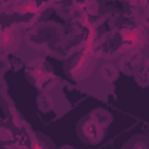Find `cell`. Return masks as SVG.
Instances as JSON below:
<instances>
[{"label": "cell", "mask_w": 149, "mask_h": 149, "mask_svg": "<svg viewBox=\"0 0 149 149\" xmlns=\"http://www.w3.org/2000/svg\"><path fill=\"white\" fill-rule=\"evenodd\" d=\"M119 74H121V70H119L116 61H112V60H100L97 63V68L93 72V76L100 83H104L107 86H114L116 79L119 77Z\"/></svg>", "instance_id": "52a82bcc"}, {"label": "cell", "mask_w": 149, "mask_h": 149, "mask_svg": "<svg viewBox=\"0 0 149 149\" xmlns=\"http://www.w3.org/2000/svg\"><path fill=\"white\" fill-rule=\"evenodd\" d=\"M23 39H25V30L16 23L0 28V54L14 56L21 49Z\"/></svg>", "instance_id": "8992f818"}, {"label": "cell", "mask_w": 149, "mask_h": 149, "mask_svg": "<svg viewBox=\"0 0 149 149\" xmlns=\"http://www.w3.org/2000/svg\"><path fill=\"white\" fill-rule=\"evenodd\" d=\"M25 149H54V144L51 142V139H49L47 135H44V133H37V132H35L33 140H32L30 146L25 147Z\"/></svg>", "instance_id": "ba28073f"}, {"label": "cell", "mask_w": 149, "mask_h": 149, "mask_svg": "<svg viewBox=\"0 0 149 149\" xmlns=\"http://www.w3.org/2000/svg\"><path fill=\"white\" fill-rule=\"evenodd\" d=\"M0 149H2V147H0Z\"/></svg>", "instance_id": "8fae6325"}, {"label": "cell", "mask_w": 149, "mask_h": 149, "mask_svg": "<svg viewBox=\"0 0 149 149\" xmlns=\"http://www.w3.org/2000/svg\"><path fill=\"white\" fill-rule=\"evenodd\" d=\"M65 28L53 21H42L28 30H25V39L21 49L14 54L19 63L25 65L35 58H65Z\"/></svg>", "instance_id": "6da1fadb"}, {"label": "cell", "mask_w": 149, "mask_h": 149, "mask_svg": "<svg viewBox=\"0 0 149 149\" xmlns=\"http://www.w3.org/2000/svg\"><path fill=\"white\" fill-rule=\"evenodd\" d=\"M111 123H112V114L109 111L98 107L79 119V123L76 126V133L84 144L95 146L105 139V133H107Z\"/></svg>", "instance_id": "7a4b0ae2"}, {"label": "cell", "mask_w": 149, "mask_h": 149, "mask_svg": "<svg viewBox=\"0 0 149 149\" xmlns=\"http://www.w3.org/2000/svg\"><path fill=\"white\" fill-rule=\"evenodd\" d=\"M123 149H149V140L146 135H135L125 144Z\"/></svg>", "instance_id": "9c48e42d"}, {"label": "cell", "mask_w": 149, "mask_h": 149, "mask_svg": "<svg viewBox=\"0 0 149 149\" xmlns=\"http://www.w3.org/2000/svg\"><path fill=\"white\" fill-rule=\"evenodd\" d=\"M37 107L42 114H49L53 118H60L67 114L70 111V102L65 95L63 83H58L46 91H39Z\"/></svg>", "instance_id": "277c9868"}, {"label": "cell", "mask_w": 149, "mask_h": 149, "mask_svg": "<svg viewBox=\"0 0 149 149\" xmlns=\"http://www.w3.org/2000/svg\"><path fill=\"white\" fill-rule=\"evenodd\" d=\"M60 149H74V147H70V146H63V147H60Z\"/></svg>", "instance_id": "30bf717a"}, {"label": "cell", "mask_w": 149, "mask_h": 149, "mask_svg": "<svg viewBox=\"0 0 149 149\" xmlns=\"http://www.w3.org/2000/svg\"><path fill=\"white\" fill-rule=\"evenodd\" d=\"M25 76L32 86H35L39 91H46L53 88L54 84L61 83L60 77H56V74L53 72V67L47 63L46 58H35L25 63Z\"/></svg>", "instance_id": "5b68a950"}, {"label": "cell", "mask_w": 149, "mask_h": 149, "mask_svg": "<svg viewBox=\"0 0 149 149\" xmlns=\"http://www.w3.org/2000/svg\"><path fill=\"white\" fill-rule=\"evenodd\" d=\"M100 60L97 58L93 49L83 47L74 53H68L63 60V68L68 74V77L72 81H76L77 84L84 83L86 79H90L93 76V72L97 68V63Z\"/></svg>", "instance_id": "3957f363"}]
</instances>
